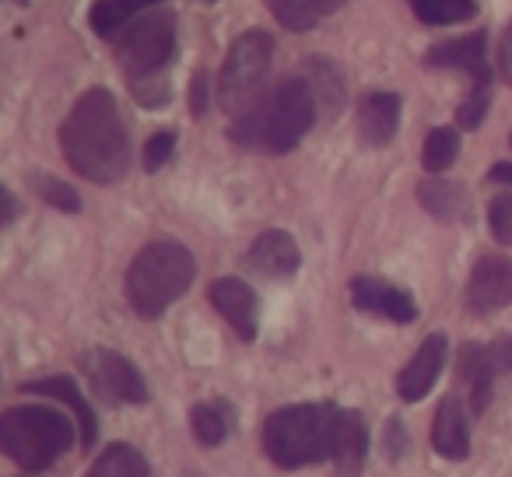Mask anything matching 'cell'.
<instances>
[{
	"instance_id": "1",
	"label": "cell",
	"mask_w": 512,
	"mask_h": 477,
	"mask_svg": "<svg viewBox=\"0 0 512 477\" xmlns=\"http://www.w3.org/2000/svg\"><path fill=\"white\" fill-rule=\"evenodd\" d=\"M60 148L74 172L92 183H120L130 169V137L113 92L92 88L74 102L60 127Z\"/></svg>"
},
{
	"instance_id": "2",
	"label": "cell",
	"mask_w": 512,
	"mask_h": 477,
	"mask_svg": "<svg viewBox=\"0 0 512 477\" xmlns=\"http://www.w3.org/2000/svg\"><path fill=\"white\" fill-rule=\"evenodd\" d=\"M316 113L320 109H316V99L306 81L285 78L228 127V137L239 148L264 151V155H288L313 130Z\"/></svg>"
},
{
	"instance_id": "3",
	"label": "cell",
	"mask_w": 512,
	"mask_h": 477,
	"mask_svg": "<svg viewBox=\"0 0 512 477\" xmlns=\"http://www.w3.org/2000/svg\"><path fill=\"white\" fill-rule=\"evenodd\" d=\"M193 274H197V264L183 243H172V239L148 243L127 271V299L134 313L144 320L162 316L172 302L186 295V288L193 285Z\"/></svg>"
},
{
	"instance_id": "4",
	"label": "cell",
	"mask_w": 512,
	"mask_h": 477,
	"mask_svg": "<svg viewBox=\"0 0 512 477\" xmlns=\"http://www.w3.org/2000/svg\"><path fill=\"white\" fill-rule=\"evenodd\" d=\"M334 404H292L281 407L264 425V449L278 467L299 470L330 456L334 439Z\"/></svg>"
},
{
	"instance_id": "5",
	"label": "cell",
	"mask_w": 512,
	"mask_h": 477,
	"mask_svg": "<svg viewBox=\"0 0 512 477\" xmlns=\"http://www.w3.org/2000/svg\"><path fill=\"white\" fill-rule=\"evenodd\" d=\"M74 446V425L64 411L22 404L0 418V449L25 470H46Z\"/></svg>"
},
{
	"instance_id": "6",
	"label": "cell",
	"mask_w": 512,
	"mask_h": 477,
	"mask_svg": "<svg viewBox=\"0 0 512 477\" xmlns=\"http://www.w3.org/2000/svg\"><path fill=\"white\" fill-rule=\"evenodd\" d=\"M274 64V36L271 32H242L228 50L218 74V102L225 113L239 120L246 109L264 99V81Z\"/></svg>"
},
{
	"instance_id": "7",
	"label": "cell",
	"mask_w": 512,
	"mask_h": 477,
	"mask_svg": "<svg viewBox=\"0 0 512 477\" xmlns=\"http://www.w3.org/2000/svg\"><path fill=\"white\" fill-rule=\"evenodd\" d=\"M176 53V15L165 8L144 11L134 25H127L116 43V57H120L123 71L130 78H155Z\"/></svg>"
},
{
	"instance_id": "8",
	"label": "cell",
	"mask_w": 512,
	"mask_h": 477,
	"mask_svg": "<svg viewBox=\"0 0 512 477\" xmlns=\"http://www.w3.org/2000/svg\"><path fill=\"white\" fill-rule=\"evenodd\" d=\"M81 369H85L92 390L109 404H144L148 400V383L134 369V362L123 358L120 351L88 348L81 355Z\"/></svg>"
},
{
	"instance_id": "9",
	"label": "cell",
	"mask_w": 512,
	"mask_h": 477,
	"mask_svg": "<svg viewBox=\"0 0 512 477\" xmlns=\"http://www.w3.org/2000/svg\"><path fill=\"white\" fill-rule=\"evenodd\" d=\"M467 302L474 313H495V309L512 306V260L484 257L470 271Z\"/></svg>"
},
{
	"instance_id": "10",
	"label": "cell",
	"mask_w": 512,
	"mask_h": 477,
	"mask_svg": "<svg viewBox=\"0 0 512 477\" xmlns=\"http://www.w3.org/2000/svg\"><path fill=\"white\" fill-rule=\"evenodd\" d=\"M446 355H449L446 334H428L425 341H421V348L414 351L411 362L404 365V372L397 376V393H400V400L414 404V400L425 397V393L435 386V379H439L442 365H446Z\"/></svg>"
},
{
	"instance_id": "11",
	"label": "cell",
	"mask_w": 512,
	"mask_h": 477,
	"mask_svg": "<svg viewBox=\"0 0 512 477\" xmlns=\"http://www.w3.org/2000/svg\"><path fill=\"white\" fill-rule=\"evenodd\" d=\"M351 302H355V309H362V313L383 316V320H393V323H411L414 316H418V306H414V299L404 288L390 285V281H379V278L351 281Z\"/></svg>"
},
{
	"instance_id": "12",
	"label": "cell",
	"mask_w": 512,
	"mask_h": 477,
	"mask_svg": "<svg viewBox=\"0 0 512 477\" xmlns=\"http://www.w3.org/2000/svg\"><path fill=\"white\" fill-rule=\"evenodd\" d=\"M365 449H369V432L365 418L358 411H337L334 439H330V463L334 477H358L365 470Z\"/></svg>"
},
{
	"instance_id": "13",
	"label": "cell",
	"mask_w": 512,
	"mask_h": 477,
	"mask_svg": "<svg viewBox=\"0 0 512 477\" xmlns=\"http://www.w3.org/2000/svg\"><path fill=\"white\" fill-rule=\"evenodd\" d=\"M246 264L253 267L256 274H264V278H292L302 264V253L299 243H295L292 235L281 232V228H267V232L256 235V243L249 246V257Z\"/></svg>"
},
{
	"instance_id": "14",
	"label": "cell",
	"mask_w": 512,
	"mask_h": 477,
	"mask_svg": "<svg viewBox=\"0 0 512 477\" xmlns=\"http://www.w3.org/2000/svg\"><path fill=\"white\" fill-rule=\"evenodd\" d=\"M211 302L221 316L228 320V327L242 337V341H253L256 337V316H260V302H256L253 288L239 278H218L211 285Z\"/></svg>"
},
{
	"instance_id": "15",
	"label": "cell",
	"mask_w": 512,
	"mask_h": 477,
	"mask_svg": "<svg viewBox=\"0 0 512 477\" xmlns=\"http://www.w3.org/2000/svg\"><path fill=\"white\" fill-rule=\"evenodd\" d=\"M400 127V95L372 92L358 102V137L369 148H386Z\"/></svg>"
},
{
	"instance_id": "16",
	"label": "cell",
	"mask_w": 512,
	"mask_h": 477,
	"mask_svg": "<svg viewBox=\"0 0 512 477\" xmlns=\"http://www.w3.org/2000/svg\"><path fill=\"white\" fill-rule=\"evenodd\" d=\"M22 393H36V397H50L60 400L64 407L74 411V421L81 428V446H95V435H99V421H95V411L88 407V400L81 397L78 383L71 376H50V379H32V383H22Z\"/></svg>"
},
{
	"instance_id": "17",
	"label": "cell",
	"mask_w": 512,
	"mask_h": 477,
	"mask_svg": "<svg viewBox=\"0 0 512 477\" xmlns=\"http://www.w3.org/2000/svg\"><path fill=\"white\" fill-rule=\"evenodd\" d=\"M432 446L435 453H442L446 460H467L470 453V421L463 411V400L449 393L446 400L435 411V425H432Z\"/></svg>"
},
{
	"instance_id": "18",
	"label": "cell",
	"mask_w": 512,
	"mask_h": 477,
	"mask_svg": "<svg viewBox=\"0 0 512 477\" xmlns=\"http://www.w3.org/2000/svg\"><path fill=\"white\" fill-rule=\"evenodd\" d=\"M498 369L491 365L488 348H477V344H463L460 351V379L470 390V411L484 414L491 404V386H495Z\"/></svg>"
},
{
	"instance_id": "19",
	"label": "cell",
	"mask_w": 512,
	"mask_h": 477,
	"mask_svg": "<svg viewBox=\"0 0 512 477\" xmlns=\"http://www.w3.org/2000/svg\"><path fill=\"white\" fill-rule=\"evenodd\" d=\"M484 32H470L463 39H453V43H439L435 50H428L425 64L428 67H453V71H467L470 78L474 74H484L488 64H484Z\"/></svg>"
},
{
	"instance_id": "20",
	"label": "cell",
	"mask_w": 512,
	"mask_h": 477,
	"mask_svg": "<svg viewBox=\"0 0 512 477\" xmlns=\"http://www.w3.org/2000/svg\"><path fill=\"white\" fill-rule=\"evenodd\" d=\"M158 4H165V0H95L92 11H88V22L99 36L113 39L127 25H134L144 11H155Z\"/></svg>"
},
{
	"instance_id": "21",
	"label": "cell",
	"mask_w": 512,
	"mask_h": 477,
	"mask_svg": "<svg viewBox=\"0 0 512 477\" xmlns=\"http://www.w3.org/2000/svg\"><path fill=\"white\" fill-rule=\"evenodd\" d=\"M302 81L309 85V92H313V99H316V109H320L323 116H334L344 109V78L330 60H323V57L306 60Z\"/></svg>"
},
{
	"instance_id": "22",
	"label": "cell",
	"mask_w": 512,
	"mask_h": 477,
	"mask_svg": "<svg viewBox=\"0 0 512 477\" xmlns=\"http://www.w3.org/2000/svg\"><path fill=\"white\" fill-rule=\"evenodd\" d=\"M235 425V411L225 400H204L190 407V428L200 446H221Z\"/></svg>"
},
{
	"instance_id": "23",
	"label": "cell",
	"mask_w": 512,
	"mask_h": 477,
	"mask_svg": "<svg viewBox=\"0 0 512 477\" xmlns=\"http://www.w3.org/2000/svg\"><path fill=\"white\" fill-rule=\"evenodd\" d=\"M418 200L428 214L439 221H460L467 214V193L460 183H446V179H425L418 186Z\"/></svg>"
},
{
	"instance_id": "24",
	"label": "cell",
	"mask_w": 512,
	"mask_h": 477,
	"mask_svg": "<svg viewBox=\"0 0 512 477\" xmlns=\"http://www.w3.org/2000/svg\"><path fill=\"white\" fill-rule=\"evenodd\" d=\"M88 477H151V467L141 456V449L127 446V442H113V446L102 449Z\"/></svg>"
},
{
	"instance_id": "25",
	"label": "cell",
	"mask_w": 512,
	"mask_h": 477,
	"mask_svg": "<svg viewBox=\"0 0 512 477\" xmlns=\"http://www.w3.org/2000/svg\"><path fill=\"white\" fill-rule=\"evenodd\" d=\"M414 8V15L428 25H456L474 18L477 0H407Z\"/></svg>"
},
{
	"instance_id": "26",
	"label": "cell",
	"mask_w": 512,
	"mask_h": 477,
	"mask_svg": "<svg viewBox=\"0 0 512 477\" xmlns=\"http://www.w3.org/2000/svg\"><path fill=\"white\" fill-rule=\"evenodd\" d=\"M456 155H460V134H456L453 127H435L425 141L421 162H425V169L435 176V172H446L449 165L456 162Z\"/></svg>"
},
{
	"instance_id": "27",
	"label": "cell",
	"mask_w": 512,
	"mask_h": 477,
	"mask_svg": "<svg viewBox=\"0 0 512 477\" xmlns=\"http://www.w3.org/2000/svg\"><path fill=\"white\" fill-rule=\"evenodd\" d=\"M32 190H36L50 207H57V211H67V214H78L81 211L78 190H74V186H67L64 179L46 176V172H36V176H32Z\"/></svg>"
},
{
	"instance_id": "28",
	"label": "cell",
	"mask_w": 512,
	"mask_h": 477,
	"mask_svg": "<svg viewBox=\"0 0 512 477\" xmlns=\"http://www.w3.org/2000/svg\"><path fill=\"white\" fill-rule=\"evenodd\" d=\"M488 102H491V71L474 74V88H470V95H467V99H463L460 113H456V120H460V127H463V130L481 127L484 113H488Z\"/></svg>"
},
{
	"instance_id": "29",
	"label": "cell",
	"mask_w": 512,
	"mask_h": 477,
	"mask_svg": "<svg viewBox=\"0 0 512 477\" xmlns=\"http://www.w3.org/2000/svg\"><path fill=\"white\" fill-rule=\"evenodd\" d=\"M488 225L502 246H512V193H498L488 204Z\"/></svg>"
},
{
	"instance_id": "30",
	"label": "cell",
	"mask_w": 512,
	"mask_h": 477,
	"mask_svg": "<svg viewBox=\"0 0 512 477\" xmlns=\"http://www.w3.org/2000/svg\"><path fill=\"white\" fill-rule=\"evenodd\" d=\"M172 151H176V134H172V130H158V134L144 144V169L158 172L172 158Z\"/></svg>"
},
{
	"instance_id": "31",
	"label": "cell",
	"mask_w": 512,
	"mask_h": 477,
	"mask_svg": "<svg viewBox=\"0 0 512 477\" xmlns=\"http://www.w3.org/2000/svg\"><path fill=\"white\" fill-rule=\"evenodd\" d=\"M491 355V365H495L498 372H512V334H502L495 344L488 348Z\"/></svg>"
},
{
	"instance_id": "32",
	"label": "cell",
	"mask_w": 512,
	"mask_h": 477,
	"mask_svg": "<svg viewBox=\"0 0 512 477\" xmlns=\"http://www.w3.org/2000/svg\"><path fill=\"white\" fill-rule=\"evenodd\" d=\"M498 71H502L505 85H512V22L505 25L502 43H498Z\"/></svg>"
},
{
	"instance_id": "33",
	"label": "cell",
	"mask_w": 512,
	"mask_h": 477,
	"mask_svg": "<svg viewBox=\"0 0 512 477\" xmlns=\"http://www.w3.org/2000/svg\"><path fill=\"white\" fill-rule=\"evenodd\" d=\"M190 109L197 116L207 109V74L204 71H197V74H193V81H190Z\"/></svg>"
},
{
	"instance_id": "34",
	"label": "cell",
	"mask_w": 512,
	"mask_h": 477,
	"mask_svg": "<svg viewBox=\"0 0 512 477\" xmlns=\"http://www.w3.org/2000/svg\"><path fill=\"white\" fill-rule=\"evenodd\" d=\"M386 453H390V460H400V453H404V428H400V421L386 425Z\"/></svg>"
},
{
	"instance_id": "35",
	"label": "cell",
	"mask_w": 512,
	"mask_h": 477,
	"mask_svg": "<svg viewBox=\"0 0 512 477\" xmlns=\"http://www.w3.org/2000/svg\"><path fill=\"white\" fill-rule=\"evenodd\" d=\"M309 8L316 11V15H330V11H337V8H344V4H351V0H306Z\"/></svg>"
},
{
	"instance_id": "36",
	"label": "cell",
	"mask_w": 512,
	"mask_h": 477,
	"mask_svg": "<svg viewBox=\"0 0 512 477\" xmlns=\"http://www.w3.org/2000/svg\"><path fill=\"white\" fill-rule=\"evenodd\" d=\"M491 179H495V183L512 186V162H498V165H491Z\"/></svg>"
},
{
	"instance_id": "37",
	"label": "cell",
	"mask_w": 512,
	"mask_h": 477,
	"mask_svg": "<svg viewBox=\"0 0 512 477\" xmlns=\"http://www.w3.org/2000/svg\"><path fill=\"white\" fill-rule=\"evenodd\" d=\"M15 214H18V200H15V193L4 190V225H11V221H15Z\"/></svg>"
},
{
	"instance_id": "38",
	"label": "cell",
	"mask_w": 512,
	"mask_h": 477,
	"mask_svg": "<svg viewBox=\"0 0 512 477\" xmlns=\"http://www.w3.org/2000/svg\"><path fill=\"white\" fill-rule=\"evenodd\" d=\"M183 477H204V474H183Z\"/></svg>"
}]
</instances>
